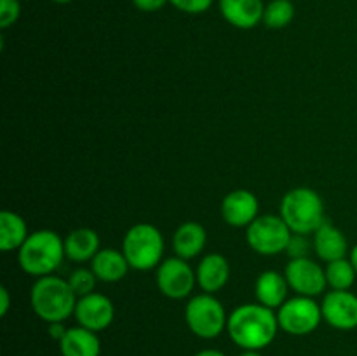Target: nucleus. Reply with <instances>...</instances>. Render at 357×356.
<instances>
[{"label":"nucleus","instance_id":"ddd939ff","mask_svg":"<svg viewBox=\"0 0 357 356\" xmlns=\"http://www.w3.org/2000/svg\"><path fill=\"white\" fill-rule=\"evenodd\" d=\"M260 202L258 198L248 188H236L229 192L222 201V216L230 227H248L257 220Z\"/></svg>","mask_w":357,"mask_h":356},{"label":"nucleus","instance_id":"f3484780","mask_svg":"<svg viewBox=\"0 0 357 356\" xmlns=\"http://www.w3.org/2000/svg\"><path fill=\"white\" fill-rule=\"evenodd\" d=\"M312 248L317 257L326 264L338 258H345L351 253L345 234L328 220L312 234Z\"/></svg>","mask_w":357,"mask_h":356},{"label":"nucleus","instance_id":"9d476101","mask_svg":"<svg viewBox=\"0 0 357 356\" xmlns=\"http://www.w3.org/2000/svg\"><path fill=\"white\" fill-rule=\"evenodd\" d=\"M284 276L296 295L317 297L326 292V271L312 258H291L286 264Z\"/></svg>","mask_w":357,"mask_h":356},{"label":"nucleus","instance_id":"0eeeda50","mask_svg":"<svg viewBox=\"0 0 357 356\" xmlns=\"http://www.w3.org/2000/svg\"><path fill=\"white\" fill-rule=\"evenodd\" d=\"M291 236V229L281 215H260L246 227L248 246L265 257L286 253Z\"/></svg>","mask_w":357,"mask_h":356},{"label":"nucleus","instance_id":"423d86ee","mask_svg":"<svg viewBox=\"0 0 357 356\" xmlns=\"http://www.w3.org/2000/svg\"><path fill=\"white\" fill-rule=\"evenodd\" d=\"M185 321L195 337L216 339L227 330L229 314L223 304L213 293H199L194 295L185 306Z\"/></svg>","mask_w":357,"mask_h":356},{"label":"nucleus","instance_id":"b1692460","mask_svg":"<svg viewBox=\"0 0 357 356\" xmlns=\"http://www.w3.org/2000/svg\"><path fill=\"white\" fill-rule=\"evenodd\" d=\"M293 20H295L293 0H271L268 3H265L261 23L271 30H282V28L289 27Z\"/></svg>","mask_w":357,"mask_h":356},{"label":"nucleus","instance_id":"c85d7f7f","mask_svg":"<svg viewBox=\"0 0 357 356\" xmlns=\"http://www.w3.org/2000/svg\"><path fill=\"white\" fill-rule=\"evenodd\" d=\"M132 6L142 13H157L169 3V0H131Z\"/></svg>","mask_w":357,"mask_h":356},{"label":"nucleus","instance_id":"20e7f679","mask_svg":"<svg viewBox=\"0 0 357 356\" xmlns=\"http://www.w3.org/2000/svg\"><path fill=\"white\" fill-rule=\"evenodd\" d=\"M279 215L291 229L293 234L309 236L314 234L324 222V202L314 188H291L282 198Z\"/></svg>","mask_w":357,"mask_h":356},{"label":"nucleus","instance_id":"cd10ccee","mask_svg":"<svg viewBox=\"0 0 357 356\" xmlns=\"http://www.w3.org/2000/svg\"><path fill=\"white\" fill-rule=\"evenodd\" d=\"M215 0H169L171 6L185 14H204Z\"/></svg>","mask_w":357,"mask_h":356},{"label":"nucleus","instance_id":"473e14b6","mask_svg":"<svg viewBox=\"0 0 357 356\" xmlns=\"http://www.w3.org/2000/svg\"><path fill=\"white\" fill-rule=\"evenodd\" d=\"M349 258H351V262L354 264L356 271H357V244H354V246L351 248V253H349Z\"/></svg>","mask_w":357,"mask_h":356},{"label":"nucleus","instance_id":"aec40b11","mask_svg":"<svg viewBox=\"0 0 357 356\" xmlns=\"http://www.w3.org/2000/svg\"><path fill=\"white\" fill-rule=\"evenodd\" d=\"M100 250V236L89 227H79L65 237V255L75 264L91 262Z\"/></svg>","mask_w":357,"mask_h":356},{"label":"nucleus","instance_id":"5701e85b","mask_svg":"<svg viewBox=\"0 0 357 356\" xmlns=\"http://www.w3.org/2000/svg\"><path fill=\"white\" fill-rule=\"evenodd\" d=\"M324 271H326L328 286L331 290H351L356 283L357 271L349 257L328 262Z\"/></svg>","mask_w":357,"mask_h":356},{"label":"nucleus","instance_id":"39448f33","mask_svg":"<svg viewBox=\"0 0 357 356\" xmlns=\"http://www.w3.org/2000/svg\"><path fill=\"white\" fill-rule=\"evenodd\" d=\"M122 251L131 269L152 271L164 260V236L152 223H136L129 227L122 239Z\"/></svg>","mask_w":357,"mask_h":356},{"label":"nucleus","instance_id":"c756f323","mask_svg":"<svg viewBox=\"0 0 357 356\" xmlns=\"http://www.w3.org/2000/svg\"><path fill=\"white\" fill-rule=\"evenodd\" d=\"M9 307H10V295H9V290L6 286H0V314L6 316L9 313Z\"/></svg>","mask_w":357,"mask_h":356},{"label":"nucleus","instance_id":"2eb2a0df","mask_svg":"<svg viewBox=\"0 0 357 356\" xmlns=\"http://www.w3.org/2000/svg\"><path fill=\"white\" fill-rule=\"evenodd\" d=\"M197 286L204 293H218L230 279V264L222 253H208L195 269Z\"/></svg>","mask_w":357,"mask_h":356},{"label":"nucleus","instance_id":"1a4fd4ad","mask_svg":"<svg viewBox=\"0 0 357 356\" xmlns=\"http://www.w3.org/2000/svg\"><path fill=\"white\" fill-rule=\"evenodd\" d=\"M155 283L164 297L181 300L192 295L195 285H197V278H195V271L188 264V260L174 255V257L164 258L160 262L155 272Z\"/></svg>","mask_w":357,"mask_h":356},{"label":"nucleus","instance_id":"bb28decb","mask_svg":"<svg viewBox=\"0 0 357 356\" xmlns=\"http://www.w3.org/2000/svg\"><path fill=\"white\" fill-rule=\"evenodd\" d=\"M310 246H312V243L307 239V236H303V234H293L288 243V248H286V253H288L289 260L291 258H305L309 257Z\"/></svg>","mask_w":357,"mask_h":356},{"label":"nucleus","instance_id":"6ab92c4d","mask_svg":"<svg viewBox=\"0 0 357 356\" xmlns=\"http://www.w3.org/2000/svg\"><path fill=\"white\" fill-rule=\"evenodd\" d=\"M208 244V232L199 222H183L173 234L174 255L185 260L199 257Z\"/></svg>","mask_w":357,"mask_h":356},{"label":"nucleus","instance_id":"412c9836","mask_svg":"<svg viewBox=\"0 0 357 356\" xmlns=\"http://www.w3.org/2000/svg\"><path fill=\"white\" fill-rule=\"evenodd\" d=\"M59 351L63 356H100L101 341L96 332L77 325L70 327L59 341Z\"/></svg>","mask_w":357,"mask_h":356},{"label":"nucleus","instance_id":"4468645a","mask_svg":"<svg viewBox=\"0 0 357 356\" xmlns=\"http://www.w3.org/2000/svg\"><path fill=\"white\" fill-rule=\"evenodd\" d=\"M223 20L239 30H251L264 21V0H218Z\"/></svg>","mask_w":357,"mask_h":356},{"label":"nucleus","instance_id":"2f4dec72","mask_svg":"<svg viewBox=\"0 0 357 356\" xmlns=\"http://www.w3.org/2000/svg\"><path fill=\"white\" fill-rule=\"evenodd\" d=\"M194 356H227L225 353L218 351V349H202V351L195 353Z\"/></svg>","mask_w":357,"mask_h":356},{"label":"nucleus","instance_id":"f704fd0d","mask_svg":"<svg viewBox=\"0 0 357 356\" xmlns=\"http://www.w3.org/2000/svg\"><path fill=\"white\" fill-rule=\"evenodd\" d=\"M51 2H54V3H70L72 0H51Z\"/></svg>","mask_w":357,"mask_h":356},{"label":"nucleus","instance_id":"f03ea898","mask_svg":"<svg viewBox=\"0 0 357 356\" xmlns=\"http://www.w3.org/2000/svg\"><path fill=\"white\" fill-rule=\"evenodd\" d=\"M77 299L79 297L72 290L68 279L54 274L37 278L30 290L31 309L47 325L65 323L70 316H73Z\"/></svg>","mask_w":357,"mask_h":356},{"label":"nucleus","instance_id":"7c9ffc66","mask_svg":"<svg viewBox=\"0 0 357 356\" xmlns=\"http://www.w3.org/2000/svg\"><path fill=\"white\" fill-rule=\"evenodd\" d=\"M66 330H68V328L65 327V323H51L49 325V335H51L52 339H54V341H61L63 337H65V334H66Z\"/></svg>","mask_w":357,"mask_h":356},{"label":"nucleus","instance_id":"7ed1b4c3","mask_svg":"<svg viewBox=\"0 0 357 356\" xmlns=\"http://www.w3.org/2000/svg\"><path fill=\"white\" fill-rule=\"evenodd\" d=\"M65 255V237L49 229L30 232L23 246L17 250V262L21 271L33 278L54 274L61 265Z\"/></svg>","mask_w":357,"mask_h":356},{"label":"nucleus","instance_id":"4be33fe9","mask_svg":"<svg viewBox=\"0 0 357 356\" xmlns=\"http://www.w3.org/2000/svg\"><path fill=\"white\" fill-rule=\"evenodd\" d=\"M28 236L30 232L23 216L10 209H3L0 213V250L3 253L20 250Z\"/></svg>","mask_w":357,"mask_h":356},{"label":"nucleus","instance_id":"72a5a7b5","mask_svg":"<svg viewBox=\"0 0 357 356\" xmlns=\"http://www.w3.org/2000/svg\"><path fill=\"white\" fill-rule=\"evenodd\" d=\"M239 356H264L260 351H243Z\"/></svg>","mask_w":357,"mask_h":356},{"label":"nucleus","instance_id":"f8f14e48","mask_svg":"<svg viewBox=\"0 0 357 356\" xmlns=\"http://www.w3.org/2000/svg\"><path fill=\"white\" fill-rule=\"evenodd\" d=\"M75 316L77 323L80 327L87 328L93 332H103L114 323L115 318V306L107 295L103 293L93 292L89 295H84L77 299L75 306Z\"/></svg>","mask_w":357,"mask_h":356},{"label":"nucleus","instance_id":"6e6552de","mask_svg":"<svg viewBox=\"0 0 357 356\" xmlns=\"http://www.w3.org/2000/svg\"><path fill=\"white\" fill-rule=\"evenodd\" d=\"M275 313H278L279 328L295 337L312 334L323 321L321 304L316 302L314 297H289Z\"/></svg>","mask_w":357,"mask_h":356},{"label":"nucleus","instance_id":"dca6fc26","mask_svg":"<svg viewBox=\"0 0 357 356\" xmlns=\"http://www.w3.org/2000/svg\"><path fill=\"white\" fill-rule=\"evenodd\" d=\"M289 290L291 288H289L284 272L274 271V269L260 272V276L255 281L257 302L274 311H278L288 300Z\"/></svg>","mask_w":357,"mask_h":356},{"label":"nucleus","instance_id":"9b49d317","mask_svg":"<svg viewBox=\"0 0 357 356\" xmlns=\"http://www.w3.org/2000/svg\"><path fill=\"white\" fill-rule=\"evenodd\" d=\"M323 320L337 330L357 328V295L351 290H330L321 302Z\"/></svg>","mask_w":357,"mask_h":356},{"label":"nucleus","instance_id":"393cba45","mask_svg":"<svg viewBox=\"0 0 357 356\" xmlns=\"http://www.w3.org/2000/svg\"><path fill=\"white\" fill-rule=\"evenodd\" d=\"M68 283H70V286H72L73 292H75L77 297H84V295H89V293L94 292L98 278L91 267L89 269L79 267V269H75L72 274H70Z\"/></svg>","mask_w":357,"mask_h":356},{"label":"nucleus","instance_id":"a878e982","mask_svg":"<svg viewBox=\"0 0 357 356\" xmlns=\"http://www.w3.org/2000/svg\"><path fill=\"white\" fill-rule=\"evenodd\" d=\"M21 16L20 0H0V28L13 27L17 23Z\"/></svg>","mask_w":357,"mask_h":356},{"label":"nucleus","instance_id":"f257e3e1","mask_svg":"<svg viewBox=\"0 0 357 356\" xmlns=\"http://www.w3.org/2000/svg\"><path fill=\"white\" fill-rule=\"evenodd\" d=\"M279 332L278 313L261 304H243L229 314L227 334L243 351H261Z\"/></svg>","mask_w":357,"mask_h":356},{"label":"nucleus","instance_id":"a211bd4d","mask_svg":"<svg viewBox=\"0 0 357 356\" xmlns=\"http://www.w3.org/2000/svg\"><path fill=\"white\" fill-rule=\"evenodd\" d=\"M91 269L96 274L98 281L103 283H117L128 276L129 265L124 251L115 250V248H101L94 258L91 260Z\"/></svg>","mask_w":357,"mask_h":356}]
</instances>
